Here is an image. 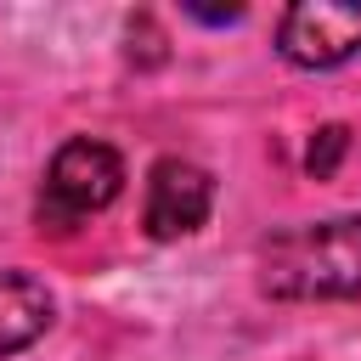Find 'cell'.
<instances>
[{
  "label": "cell",
  "mask_w": 361,
  "mask_h": 361,
  "mask_svg": "<svg viewBox=\"0 0 361 361\" xmlns=\"http://www.w3.org/2000/svg\"><path fill=\"white\" fill-rule=\"evenodd\" d=\"M259 288L271 299H355L361 293V214L305 220L259 243Z\"/></svg>",
  "instance_id": "cell-1"
},
{
  "label": "cell",
  "mask_w": 361,
  "mask_h": 361,
  "mask_svg": "<svg viewBox=\"0 0 361 361\" xmlns=\"http://www.w3.org/2000/svg\"><path fill=\"white\" fill-rule=\"evenodd\" d=\"M118 192H124V158H118L107 141L73 135V141L56 147V158H51V169H45V186H39V226L73 231L79 220L102 214Z\"/></svg>",
  "instance_id": "cell-2"
},
{
  "label": "cell",
  "mask_w": 361,
  "mask_h": 361,
  "mask_svg": "<svg viewBox=\"0 0 361 361\" xmlns=\"http://www.w3.org/2000/svg\"><path fill=\"white\" fill-rule=\"evenodd\" d=\"M276 51H282V62H293L305 73L344 68L350 56H361V0H299V6H288L282 23H276Z\"/></svg>",
  "instance_id": "cell-3"
},
{
  "label": "cell",
  "mask_w": 361,
  "mask_h": 361,
  "mask_svg": "<svg viewBox=\"0 0 361 361\" xmlns=\"http://www.w3.org/2000/svg\"><path fill=\"white\" fill-rule=\"evenodd\" d=\"M214 209V175L192 158H158L147 175V237H192Z\"/></svg>",
  "instance_id": "cell-4"
},
{
  "label": "cell",
  "mask_w": 361,
  "mask_h": 361,
  "mask_svg": "<svg viewBox=\"0 0 361 361\" xmlns=\"http://www.w3.org/2000/svg\"><path fill=\"white\" fill-rule=\"evenodd\" d=\"M56 305H51V288L28 271H11L0 265V355H17L28 350L45 327H51Z\"/></svg>",
  "instance_id": "cell-5"
},
{
  "label": "cell",
  "mask_w": 361,
  "mask_h": 361,
  "mask_svg": "<svg viewBox=\"0 0 361 361\" xmlns=\"http://www.w3.org/2000/svg\"><path fill=\"white\" fill-rule=\"evenodd\" d=\"M344 147H350V130H344V124H327V130H316V141H310V152H305V169H310L316 180H327V175L338 169Z\"/></svg>",
  "instance_id": "cell-6"
},
{
  "label": "cell",
  "mask_w": 361,
  "mask_h": 361,
  "mask_svg": "<svg viewBox=\"0 0 361 361\" xmlns=\"http://www.w3.org/2000/svg\"><path fill=\"white\" fill-rule=\"evenodd\" d=\"M186 11H192L197 23H214V28H220V23H237V17H243V6H226V11H214V6H186Z\"/></svg>",
  "instance_id": "cell-7"
}]
</instances>
